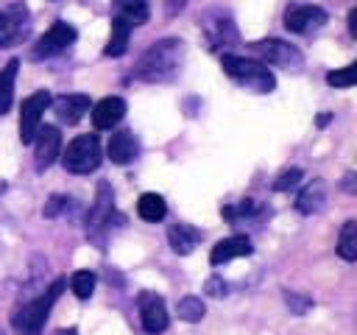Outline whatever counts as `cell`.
<instances>
[{
    "instance_id": "28",
    "label": "cell",
    "mask_w": 357,
    "mask_h": 335,
    "mask_svg": "<svg viewBox=\"0 0 357 335\" xmlns=\"http://www.w3.org/2000/svg\"><path fill=\"white\" fill-rule=\"evenodd\" d=\"M254 212H259V204H257L254 198H245V201H240L237 207H220V215L229 218V221H237V218L254 215Z\"/></svg>"
},
{
    "instance_id": "32",
    "label": "cell",
    "mask_w": 357,
    "mask_h": 335,
    "mask_svg": "<svg viewBox=\"0 0 357 335\" xmlns=\"http://www.w3.org/2000/svg\"><path fill=\"white\" fill-rule=\"evenodd\" d=\"M67 201H70V198H64V195H53V198L47 201V207H45V218H56L59 209H61Z\"/></svg>"
},
{
    "instance_id": "33",
    "label": "cell",
    "mask_w": 357,
    "mask_h": 335,
    "mask_svg": "<svg viewBox=\"0 0 357 335\" xmlns=\"http://www.w3.org/2000/svg\"><path fill=\"white\" fill-rule=\"evenodd\" d=\"M184 3H187V0H165V8H167V14L173 17L176 11H181V8H184Z\"/></svg>"
},
{
    "instance_id": "2",
    "label": "cell",
    "mask_w": 357,
    "mask_h": 335,
    "mask_svg": "<svg viewBox=\"0 0 357 335\" xmlns=\"http://www.w3.org/2000/svg\"><path fill=\"white\" fill-rule=\"evenodd\" d=\"M61 288H64V279H56L42 296L25 302L22 307H17L11 313V327L20 332V335H39L47 315H50V307L56 304V299L61 296Z\"/></svg>"
},
{
    "instance_id": "16",
    "label": "cell",
    "mask_w": 357,
    "mask_h": 335,
    "mask_svg": "<svg viewBox=\"0 0 357 335\" xmlns=\"http://www.w3.org/2000/svg\"><path fill=\"white\" fill-rule=\"evenodd\" d=\"M50 103H53L56 117H59L61 123H67V126H75V123L92 109L89 95H59V98L50 100Z\"/></svg>"
},
{
    "instance_id": "26",
    "label": "cell",
    "mask_w": 357,
    "mask_h": 335,
    "mask_svg": "<svg viewBox=\"0 0 357 335\" xmlns=\"http://www.w3.org/2000/svg\"><path fill=\"white\" fill-rule=\"evenodd\" d=\"M70 288L78 299H89L95 293V274L92 271H75L70 276Z\"/></svg>"
},
{
    "instance_id": "30",
    "label": "cell",
    "mask_w": 357,
    "mask_h": 335,
    "mask_svg": "<svg viewBox=\"0 0 357 335\" xmlns=\"http://www.w3.org/2000/svg\"><path fill=\"white\" fill-rule=\"evenodd\" d=\"M284 302H287L290 313H296V315H304V313L312 307V299H310V296H301V293H293V290L284 293Z\"/></svg>"
},
{
    "instance_id": "5",
    "label": "cell",
    "mask_w": 357,
    "mask_h": 335,
    "mask_svg": "<svg viewBox=\"0 0 357 335\" xmlns=\"http://www.w3.org/2000/svg\"><path fill=\"white\" fill-rule=\"evenodd\" d=\"M114 195H112V187L106 184V181H100L98 184V195H95V204H92V209H89V215H86V237L89 240H95L100 248H103V243H106V232L112 229V218H117L114 215Z\"/></svg>"
},
{
    "instance_id": "34",
    "label": "cell",
    "mask_w": 357,
    "mask_h": 335,
    "mask_svg": "<svg viewBox=\"0 0 357 335\" xmlns=\"http://www.w3.org/2000/svg\"><path fill=\"white\" fill-rule=\"evenodd\" d=\"M349 34H351V36H357V8H351V11H349Z\"/></svg>"
},
{
    "instance_id": "27",
    "label": "cell",
    "mask_w": 357,
    "mask_h": 335,
    "mask_svg": "<svg viewBox=\"0 0 357 335\" xmlns=\"http://www.w3.org/2000/svg\"><path fill=\"white\" fill-rule=\"evenodd\" d=\"M354 78H357V64H346V67H340V70L326 73V84H329V87H351Z\"/></svg>"
},
{
    "instance_id": "19",
    "label": "cell",
    "mask_w": 357,
    "mask_h": 335,
    "mask_svg": "<svg viewBox=\"0 0 357 335\" xmlns=\"http://www.w3.org/2000/svg\"><path fill=\"white\" fill-rule=\"evenodd\" d=\"M114 17H123L128 25H145L151 17L148 0H114Z\"/></svg>"
},
{
    "instance_id": "23",
    "label": "cell",
    "mask_w": 357,
    "mask_h": 335,
    "mask_svg": "<svg viewBox=\"0 0 357 335\" xmlns=\"http://www.w3.org/2000/svg\"><path fill=\"white\" fill-rule=\"evenodd\" d=\"M337 254L346 262L357 260V221H346L340 226V237H337Z\"/></svg>"
},
{
    "instance_id": "12",
    "label": "cell",
    "mask_w": 357,
    "mask_h": 335,
    "mask_svg": "<svg viewBox=\"0 0 357 335\" xmlns=\"http://www.w3.org/2000/svg\"><path fill=\"white\" fill-rule=\"evenodd\" d=\"M25 31H28V8L22 3H14L6 11H0V47L17 42L20 36H25Z\"/></svg>"
},
{
    "instance_id": "21",
    "label": "cell",
    "mask_w": 357,
    "mask_h": 335,
    "mask_svg": "<svg viewBox=\"0 0 357 335\" xmlns=\"http://www.w3.org/2000/svg\"><path fill=\"white\" fill-rule=\"evenodd\" d=\"M137 215L142 221H148V223H156V221H162L167 215V204H165V198L159 193H142L139 201H137Z\"/></svg>"
},
{
    "instance_id": "25",
    "label": "cell",
    "mask_w": 357,
    "mask_h": 335,
    "mask_svg": "<svg viewBox=\"0 0 357 335\" xmlns=\"http://www.w3.org/2000/svg\"><path fill=\"white\" fill-rule=\"evenodd\" d=\"M204 313H206V307H204L201 296H184V299H178V318L195 324V321L204 318Z\"/></svg>"
},
{
    "instance_id": "18",
    "label": "cell",
    "mask_w": 357,
    "mask_h": 335,
    "mask_svg": "<svg viewBox=\"0 0 357 335\" xmlns=\"http://www.w3.org/2000/svg\"><path fill=\"white\" fill-rule=\"evenodd\" d=\"M131 28H134V25H128L123 17H112V34H109V42H106L103 53H106V56H114V59L123 56V53L128 50Z\"/></svg>"
},
{
    "instance_id": "1",
    "label": "cell",
    "mask_w": 357,
    "mask_h": 335,
    "mask_svg": "<svg viewBox=\"0 0 357 335\" xmlns=\"http://www.w3.org/2000/svg\"><path fill=\"white\" fill-rule=\"evenodd\" d=\"M184 42L181 39H159L153 42L137 61L134 67V78L139 81H148V84H156V81H170L181 64H184Z\"/></svg>"
},
{
    "instance_id": "22",
    "label": "cell",
    "mask_w": 357,
    "mask_h": 335,
    "mask_svg": "<svg viewBox=\"0 0 357 335\" xmlns=\"http://www.w3.org/2000/svg\"><path fill=\"white\" fill-rule=\"evenodd\" d=\"M17 70H20V59H11L6 61V67L0 70V114H6L11 109V100H14V78H17Z\"/></svg>"
},
{
    "instance_id": "7",
    "label": "cell",
    "mask_w": 357,
    "mask_h": 335,
    "mask_svg": "<svg viewBox=\"0 0 357 335\" xmlns=\"http://www.w3.org/2000/svg\"><path fill=\"white\" fill-rule=\"evenodd\" d=\"M254 50L259 53L262 64H273V67H287V70H301L304 56L298 47H293L284 39H262L254 45Z\"/></svg>"
},
{
    "instance_id": "20",
    "label": "cell",
    "mask_w": 357,
    "mask_h": 335,
    "mask_svg": "<svg viewBox=\"0 0 357 335\" xmlns=\"http://www.w3.org/2000/svg\"><path fill=\"white\" fill-rule=\"evenodd\" d=\"M324 201H326L324 184H321V181H312V184H307V187L298 193L296 209H298L301 215H312V212H321V209H324Z\"/></svg>"
},
{
    "instance_id": "13",
    "label": "cell",
    "mask_w": 357,
    "mask_h": 335,
    "mask_svg": "<svg viewBox=\"0 0 357 335\" xmlns=\"http://www.w3.org/2000/svg\"><path fill=\"white\" fill-rule=\"evenodd\" d=\"M123 117H126V100L117 98V95H109V98H103L92 106V126L100 128V131L114 128Z\"/></svg>"
},
{
    "instance_id": "4",
    "label": "cell",
    "mask_w": 357,
    "mask_h": 335,
    "mask_svg": "<svg viewBox=\"0 0 357 335\" xmlns=\"http://www.w3.org/2000/svg\"><path fill=\"white\" fill-rule=\"evenodd\" d=\"M100 159H103L100 140L95 134H78L61 154V165L70 173H92V170H98Z\"/></svg>"
},
{
    "instance_id": "8",
    "label": "cell",
    "mask_w": 357,
    "mask_h": 335,
    "mask_svg": "<svg viewBox=\"0 0 357 335\" xmlns=\"http://www.w3.org/2000/svg\"><path fill=\"white\" fill-rule=\"evenodd\" d=\"M75 28L70 25V22H53L42 36H39V42L33 45V50H31V59H50V56H59L61 50H67L73 42H75Z\"/></svg>"
},
{
    "instance_id": "35",
    "label": "cell",
    "mask_w": 357,
    "mask_h": 335,
    "mask_svg": "<svg viewBox=\"0 0 357 335\" xmlns=\"http://www.w3.org/2000/svg\"><path fill=\"white\" fill-rule=\"evenodd\" d=\"M346 190H354V173H346V181H343Z\"/></svg>"
},
{
    "instance_id": "37",
    "label": "cell",
    "mask_w": 357,
    "mask_h": 335,
    "mask_svg": "<svg viewBox=\"0 0 357 335\" xmlns=\"http://www.w3.org/2000/svg\"><path fill=\"white\" fill-rule=\"evenodd\" d=\"M0 335H3V332H0Z\"/></svg>"
},
{
    "instance_id": "15",
    "label": "cell",
    "mask_w": 357,
    "mask_h": 335,
    "mask_svg": "<svg viewBox=\"0 0 357 335\" xmlns=\"http://www.w3.org/2000/svg\"><path fill=\"white\" fill-rule=\"evenodd\" d=\"M251 251H254V246H251V240L245 234H231V237H223V240H218L212 246L209 262L212 265H220V262H229L234 257H248Z\"/></svg>"
},
{
    "instance_id": "6",
    "label": "cell",
    "mask_w": 357,
    "mask_h": 335,
    "mask_svg": "<svg viewBox=\"0 0 357 335\" xmlns=\"http://www.w3.org/2000/svg\"><path fill=\"white\" fill-rule=\"evenodd\" d=\"M50 100L53 98H50L47 89H39V92H33V95H28L22 100V106H20V142L22 145L33 142V137H36V131L42 126V114L47 112Z\"/></svg>"
},
{
    "instance_id": "14",
    "label": "cell",
    "mask_w": 357,
    "mask_h": 335,
    "mask_svg": "<svg viewBox=\"0 0 357 335\" xmlns=\"http://www.w3.org/2000/svg\"><path fill=\"white\" fill-rule=\"evenodd\" d=\"M106 154H109V159L114 162V165H128V162H134L137 159V154H139V140L134 137V131H114L112 137H109V145H106Z\"/></svg>"
},
{
    "instance_id": "29",
    "label": "cell",
    "mask_w": 357,
    "mask_h": 335,
    "mask_svg": "<svg viewBox=\"0 0 357 335\" xmlns=\"http://www.w3.org/2000/svg\"><path fill=\"white\" fill-rule=\"evenodd\" d=\"M301 168H287V170H282L279 173V179L273 181V190L276 193H284V190H290V187H296L298 181H301Z\"/></svg>"
},
{
    "instance_id": "3",
    "label": "cell",
    "mask_w": 357,
    "mask_h": 335,
    "mask_svg": "<svg viewBox=\"0 0 357 335\" xmlns=\"http://www.w3.org/2000/svg\"><path fill=\"white\" fill-rule=\"evenodd\" d=\"M220 67H223V73L229 78H234L240 87H245L251 92H273L276 89V78L262 61H254V59H245V56H234V53H223L220 56Z\"/></svg>"
},
{
    "instance_id": "31",
    "label": "cell",
    "mask_w": 357,
    "mask_h": 335,
    "mask_svg": "<svg viewBox=\"0 0 357 335\" xmlns=\"http://www.w3.org/2000/svg\"><path fill=\"white\" fill-rule=\"evenodd\" d=\"M204 290H206L209 296H226V293H229V285H226L220 276H209L206 285H204Z\"/></svg>"
},
{
    "instance_id": "17",
    "label": "cell",
    "mask_w": 357,
    "mask_h": 335,
    "mask_svg": "<svg viewBox=\"0 0 357 335\" xmlns=\"http://www.w3.org/2000/svg\"><path fill=\"white\" fill-rule=\"evenodd\" d=\"M201 237H204L201 229H195V226H190V223H173V226L167 229V243H170V248H173L176 254H190V251L198 246Z\"/></svg>"
},
{
    "instance_id": "10",
    "label": "cell",
    "mask_w": 357,
    "mask_h": 335,
    "mask_svg": "<svg viewBox=\"0 0 357 335\" xmlns=\"http://www.w3.org/2000/svg\"><path fill=\"white\" fill-rule=\"evenodd\" d=\"M326 22V11L321 6H290L284 11V28L293 34H312Z\"/></svg>"
},
{
    "instance_id": "9",
    "label": "cell",
    "mask_w": 357,
    "mask_h": 335,
    "mask_svg": "<svg viewBox=\"0 0 357 335\" xmlns=\"http://www.w3.org/2000/svg\"><path fill=\"white\" fill-rule=\"evenodd\" d=\"M61 154V134L56 126H39L33 137V168L42 173L47 170Z\"/></svg>"
},
{
    "instance_id": "36",
    "label": "cell",
    "mask_w": 357,
    "mask_h": 335,
    "mask_svg": "<svg viewBox=\"0 0 357 335\" xmlns=\"http://www.w3.org/2000/svg\"><path fill=\"white\" fill-rule=\"evenodd\" d=\"M56 335H78V329L75 327H67V329H59Z\"/></svg>"
},
{
    "instance_id": "11",
    "label": "cell",
    "mask_w": 357,
    "mask_h": 335,
    "mask_svg": "<svg viewBox=\"0 0 357 335\" xmlns=\"http://www.w3.org/2000/svg\"><path fill=\"white\" fill-rule=\"evenodd\" d=\"M139 321L148 335H159L167 329V307L156 293H139Z\"/></svg>"
},
{
    "instance_id": "24",
    "label": "cell",
    "mask_w": 357,
    "mask_h": 335,
    "mask_svg": "<svg viewBox=\"0 0 357 335\" xmlns=\"http://www.w3.org/2000/svg\"><path fill=\"white\" fill-rule=\"evenodd\" d=\"M206 34H209V42L212 45H226V42H237V31L229 20H218V22H204Z\"/></svg>"
}]
</instances>
